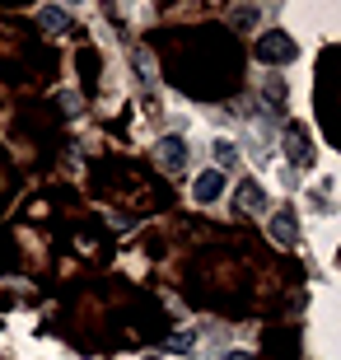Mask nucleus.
I'll list each match as a JSON object with an SVG mask.
<instances>
[{"mask_svg": "<svg viewBox=\"0 0 341 360\" xmlns=\"http://www.w3.org/2000/svg\"><path fill=\"white\" fill-rule=\"evenodd\" d=\"M224 360H252L248 351H224Z\"/></svg>", "mask_w": 341, "mask_h": 360, "instance_id": "obj_9", "label": "nucleus"}, {"mask_svg": "<svg viewBox=\"0 0 341 360\" xmlns=\"http://www.w3.org/2000/svg\"><path fill=\"white\" fill-rule=\"evenodd\" d=\"M215 164H220V169H234L238 164V146L234 141H224V136L215 141Z\"/></svg>", "mask_w": 341, "mask_h": 360, "instance_id": "obj_8", "label": "nucleus"}, {"mask_svg": "<svg viewBox=\"0 0 341 360\" xmlns=\"http://www.w3.org/2000/svg\"><path fill=\"white\" fill-rule=\"evenodd\" d=\"M234 201L243 206V211H266V187L248 178V183H238V197Z\"/></svg>", "mask_w": 341, "mask_h": 360, "instance_id": "obj_6", "label": "nucleus"}, {"mask_svg": "<svg viewBox=\"0 0 341 360\" xmlns=\"http://www.w3.org/2000/svg\"><path fill=\"white\" fill-rule=\"evenodd\" d=\"M220 192H224V174H220V169H206V174H197V178H192V197H197L201 206L220 201Z\"/></svg>", "mask_w": 341, "mask_h": 360, "instance_id": "obj_4", "label": "nucleus"}, {"mask_svg": "<svg viewBox=\"0 0 341 360\" xmlns=\"http://www.w3.org/2000/svg\"><path fill=\"white\" fill-rule=\"evenodd\" d=\"M38 19H42V28H52V33H70V14L66 10H52V5H47Z\"/></svg>", "mask_w": 341, "mask_h": 360, "instance_id": "obj_7", "label": "nucleus"}, {"mask_svg": "<svg viewBox=\"0 0 341 360\" xmlns=\"http://www.w3.org/2000/svg\"><path fill=\"white\" fill-rule=\"evenodd\" d=\"M155 160L169 169V174H183L187 169V141L183 136H159L155 141Z\"/></svg>", "mask_w": 341, "mask_h": 360, "instance_id": "obj_3", "label": "nucleus"}, {"mask_svg": "<svg viewBox=\"0 0 341 360\" xmlns=\"http://www.w3.org/2000/svg\"><path fill=\"white\" fill-rule=\"evenodd\" d=\"M300 220H295V211H276L271 215V239L281 243V248H295V243H300Z\"/></svg>", "mask_w": 341, "mask_h": 360, "instance_id": "obj_5", "label": "nucleus"}, {"mask_svg": "<svg viewBox=\"0 0 341 360\" xmlns=\"http://www.w3.org/2000/svg\"><path fill=\"white\" fill-rule=\"evenodd\" d=\"M252 52H257V61H262V66H290V61L300 56V42L290 38V33H281V28H271V33H262V38H257V47H252Z\"/></svg>", "mask_w": 341, "mask_h": 360, "instance_id": "obj_1", "label": "nucleus"}, {"mask_svg": "<svg viewBox=\"0 0 341 360\" xmlns=\"http://www.w3.org/2000/svg\"><path fill=\"white\" fill-rule=\"evenodd\" d=\"M285 160L295 164V169H309V164L318 160L314 136L304 131V122H290V127H285Z\"/></svg>", "mask_w": 341, "mask_h": 360, "instance_id": "obj_2", "label": "nucleus"}]
</instances>
